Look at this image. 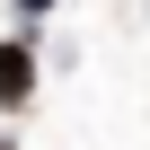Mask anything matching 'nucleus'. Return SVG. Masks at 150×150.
Returning <instances> with one entry per match:
<instances>
[{"label": "nucleus", "mask_w": 150, "mask_h": 150, "mask_svg": "<svg viewBox=\"0 0 150 150\" xmlns=\"http://www.w3.org/2000/svg\"><path fill=\"white\" fill-rule=\"evenodd\" d=\"M35 106V35H0V115H27Z\"/></svg>", "instance_id": "f257e3e1"}, {"label": "nucleus", "mask_w": 150, "mask_h": 150, "mask_svg": "<svg viewBox=\"0 0 150 150\" xmlns=\"http://www.w3.org/2000/svg\"><path fill=\"white\" fill-rule=\"evenodd\" d=\"M44 9H53V0H18V18H27V27H35V18H44Z\"/></svg>", "instance_id": "f03ea898"}, {"label": "nucleus", "mask_w": 150, "mask_h": 150, "mask_svg": "<svg viewBox=\"0 0 150 150\" xmlns=\"http://www.w3.org/2000/svg\"><path fill=\"white\" fill-rule=\"evenodd\" d=\"M0 150H18V141H0Z\"/></svg>", "instance_id": "7ed1b4c3"}]
</instances>
